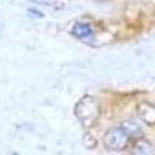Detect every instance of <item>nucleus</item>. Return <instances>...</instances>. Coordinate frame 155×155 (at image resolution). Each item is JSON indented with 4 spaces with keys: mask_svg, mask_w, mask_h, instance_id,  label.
Returning a JSON list of instances; mask_svg holds the SVG:
<instances>
[{
    "mask_svg": "<svg viewBox=\"0 0 155 155\" xmlns=\"http://www.w3.org/2000/svg\"><path fill=\"white\" fill-rule=\"evenodd\" d=\"M99 113H101L99 102L90 95L82 96L74 106V116L85 129H90L98 121Z\"/></svg>",
    "mask_w": 155,
    "mask_h": 155,
    "instance_id": "obj_1",
    "label": "nucleus"
},
{
    "mask_svg": "<svg viewBox=\"0 0 155 155\" xmlns=\"http://www.w3.org/2000/svg\"><path fill=\"white\" fill-rule=\"evenodd\" d=\"M130 137L129 134L124 130V129L120 126V127H112L106 132L104 135V146L109 149V150H115V152H120V150H124L129 143H130Z\"/></svg>",
    "mask_w": 155,
    "mask_h": 155,
    "instance_id": "obj_2",
    "label": "nucleus"
},
{
    "mask_svg": "<svg viewBox=\"0 0 155 155\" xmlns=\"http://www.w3.org/2000/svg\"><path fill=\"white\" fill-rule=\"evenodd\" d=\"M71 36H74L76 39H79L82 42L87 44H93V39H95V28L92 23L88 22H76L71 30H70Z\"/></svg>",
    "mask_w": 155,
    "mask_h": 155,
    "instance_id": "obj_3",
    "label": "nucleus"
},
{
    "mask_svg": "<svg viewBox=\"0 0 155 155\" xmlns=\"http://www.w3.org/2000/svg\"><path fill=\"white\" fill-rule=\"evenodd\" d=\"M137 113L140 120L147 126H155V106L147 101H143L137 106Z\"/></svg>",
    "mask_w": 155,
    "mask_h": 155,
    "instance_id": "obj_4",
    "label": "nucleus"
},
{
    "mask_svg": "<svg viewBox=\"0 0 155 155\" xmlns=\"http://www.w3.org/2000/svg\"><path fill=\"white\" fill-rule=\"evenodd\" d=\"M121 127H123L124 130L129 134V137H130L132 140L143 137V129H141V126H140V124H137V123H135V121H132V120L123 121V123H121Z\"/></svg>",
    "mask_w": 155,
    "mask_h": 155,
    "instance_id": "obj_5",
    "label": "nucleus"
},
{
    "mask_svg": "<svg viewBox=\"0 0 155 155\" xmlns=\"http://www.w3.org/2000/svg\"><path fill=\"white\" fill-rule=\"evenodd\" d=\"M134 152L135 153H150L152 152V144L144 137L135 138L134 140Z\"/></svg>",
    "mask_w": 155,
    "mask_h": 155,
    "instance_id": "obj_6",
    "label": "nucleus"
},
{
    "mask_svg": "<svg viewBox=\"0 0 155 155\" xmlns=\"http://www.w3.org/2000/svg\"><path fill=\"white\" fill-rule=\"evenodd\" d=\"M84 144H85L87 149H93V147L96 146V140L90 135V134H85V135H84Z\"/></svg>",
    "mask_w": 155,
    "mask_h": 155,
    "instance_id": "obj_7",
    "label": "nucleus"
}]
</instances>
